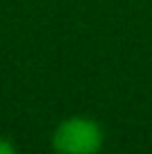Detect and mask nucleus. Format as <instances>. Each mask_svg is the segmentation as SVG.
Masks as SVG:
<instances>
[{"mask_svg":"<svg viewBox=\"0 0 152 154\" xmlns=\"http://www.w3.org/2000/svg\"><path fill=\"white\" fill-rule=\"evenodd\" d=\"M103 143V132L90 119H67L56 127L51 145L58 154H96Z\"/></svg>","mask_w":152,"mask_h":154,"instance_id":"nucleus-1","label":"nucleus"},{"mask_svg":"<svg viewBox=\"0 0 152 154\" xmlns=\"http://www.w3.org/2000/svg\"><path fill=\"white\" fill-rule=\"evenodd\" d=\"M0 154H16L14 143L7 141V139H0Z\"/></svg>","mask_w":152,"mask_h":154,"instance_id":"nucleus-2","label":"nucleus"}]
</instances>
